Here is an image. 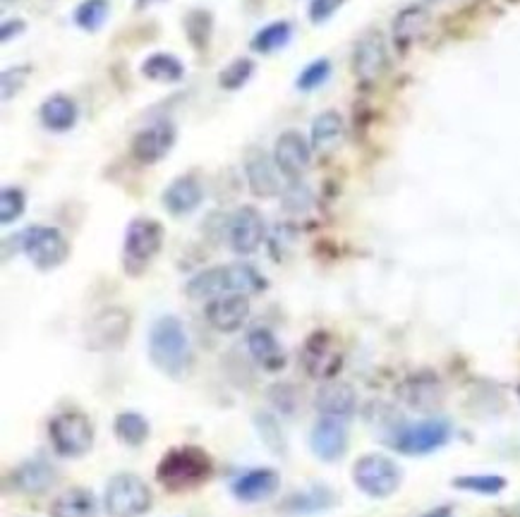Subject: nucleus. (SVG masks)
I'll list each match as a JSON object with an SVG mask.
<instances>
[{
    "label": "nucleus",
    "mask_w": 520,
    "mask_h": 517,
    "mask_svg": "<svg viewBox=\"0 0 520 517\" xmlns=\"http://www.w3.org/2000/svg\"><path fill=\"white\" fill-rule=\"evenodd\" d=\"M15 242L39 271L58 269L70 257V242L51 225H32V228L22 230Z\"/></svg>",
    "instance_id": "nucleus-5"
},
{
    "label": "nucleus",
    "mask_w": 520,
    "mask_h": 517,
    "mask_svg": "<svg viewBox=\"0 0 520 517\" xmlns=\"http://www.w3.org/2000/svg\"><path fill=\"white\" fill-rule=\"evenodd\" d=\"M453 486L461 491L480 496H497L506 489V477L501 474H465V477L453 479Z\"/></svg>",
    "instance_id": "nucleus-37"
},
{
    "label": "nucleus",
    "mask_w": 520,
    "mask_h": 517,
    "mask_svg": "<svg viewBox=\"0 0 520 517\" xmlns=\"http://www.w3.org/2000/svg\"><path fill=\"white\" fill-rule=\"evenodd\" d=\"M343 132H346V123H343L341 113L338 111H324L319 113L317 118L312 120V135L310 144L314 151H331L338 142L343 139Z\"/></svg>",
    "instance_id": "nucleus-29"
},
{
    "label": "nucleus",
    "mask_w": 520,
    "mask_h": 517,
    "mask_svg": "<svg viewBox=\"0 0 520 517\" xmlns=\"http://www.w3.org/2000/svg\"><path fill=\"white\" fill-rule=\"evenodd\" d=\"M113 431L116 439L130 448H139L149 439V422L139 412H120L113 419Z\"/></svg>",
    "instance_id": "nucleus-33"
},
{
    "label": "nucleus",
    "mask_w": 520,
    "mask_h": 517,
    "mask_svg": "<svg viewBox=\"0 0 520 517\" xmlns=\"http://www.w3.org/2000/svg\"><path fill=\"white\" fill-rule=\"evenodd\" d=\"M255 70H257V65L252 58H247V56L235 58L219 72V87L223 91L243 89L245 84L252 79V75H255Z\"/></svg>",
    "instance_id": "nucleus-36"
},
{
    "label": "nucleus",
    "mask_w": 520,
    "mask_h": 517,
    "mask_svg": "<svg viewBox=\"0 0 520 517\" xmlns=\"http://www.w3.org/2000/svg\"><path fill=\"white\" fill-rule=\"evenodd\" d=\"M422 517H453V510H451V506H439V508L429 510V513H425Z\"/></svg>",
    "instance_id": "nucleus-44"
},
{
    "label": "nucleus",
    "mask_w": 520,
    "mask_h": 517,
    "mask_svg": "<svg viewBox=\"0 0 520 517\" xmlns=\"http://www.w3.org/2000/svg\"><path fill=\"white\" fill-rule=\"evenodd\" d=\"M353 482L365 496L389 498L401 489L403 472L389 455L367 453L353 465Z\"/></svg>",
    "instance_id": "nucleus-7"
},
{
    "label": "nucleus",
    "mask_w": 520,
    "mask_h": 517,
    "mask_svg": "<svg viewBox=\"0 0 520 517\" xmlns=\"http://www.w3.org/2000/svg\"><path fill=\"white\" fill-rule=\"evenodd\" d=\"M269 400L281 412H288V415L295 410V403H298V398H295V388L290 386V383H276V386L269 391Z\"/></svg>",
    "instance_id": "nucleus-42"
},
{
    "label": "nucleus",
    "mask_w": 520,
    "mask_h": 517,
    "mask_svg": "<svg viewBox=\"0 0 520 517\" xmlns=\"http://www.w3.org/2000/svg\"><path fill=\"white\" fill-rule=\"evenodd\" d=\"M290 39H293V24L288 20H276L264 24V27L252 36L250 48L255 53H262V56H271V53L286 48L290 44Z\"/></svg>",
    "instance_id": "nucleus-31"
},
{
    "label": "nucleus",
    "mask_w": 520,
    "mask_h": 517,
    "mask_svg": "<svg viewBox=\"0 0 520 517\" xmlns=\"http://www.w3.org/2000/svg\"><path fill=\"white\" fill-rule=\"evenodd\" d=\"M302 367L312 379H331L338 369H341V355H338L334 338L326 331H314L305 340L300 352Z\"/></svg>",
    "instance_id": "nucleus-15"
},
{
    "label": "nucleus",
    "mask_w": 520,
    "mask_h": 517,
    "mask_svg": "<svg viewBox=\"0 0 520 517\" xmlns=\"http://www.w3.org/2000/svg\"><path fill=\"white\" fill-rule=\"evenodd\" d=\"M77 118H80L77 103L65 94L48 96V99L41 103V108H39L41 125H44L48 132H56V135L70 132L72 127L77 125Z\"/></svg>",
    "instance_id": "nucleus-26"
},
{
    "label": "nucleus",
    "mask_w": 520,
    "mask_h": 517,
    "mask_svg": "<svg viewBox=\"0 0 520 517\" xmlns=\"http://www.w3.org/2000/svg\"><path fill=\"white\" fill-rule=\"evenodd\" d=\"M214 474V458L199 446H175L156 465V482L166 491H192Z\"/></svg>",
    "instance_id": "nucleus-3"
},
{
    "label": "nucleus",
    "mask_w": 520,
    "mask_h": 517,
    "mask_svg": "<svg viewBox=\"0 0 520 517\" xmlns=\"http://www.w3.org/2000/svg\"><path fill=\"white\" fill-rule=\"evenodd\" d=\"M266 290V278L250 264H226L211 266L199 271L185 285V295L190 300H214L221 295H255Z\"/></svg>",
    "instance_id": "nucleus-2"
},
{
    "label": "nucleus",
    "mask_w": 520,
    "mask_h": 517,
    "mask_svg": "<svg viewBox=\"0 0 520 517\" xmlns=\"http://www.w3.org/2000/svg\"><path fill=\"white\" fill-rule=\"evenodd\" d=\"M312 144L298 130L281 132L274 144V161L281 175L290 182H298L312 163Z\"/></svg>",
    "instance_id": "nucleus-13"
},
{
    "label": "nucleus",
    "mask_w": 520,
    "mask_h": 517,
    "mask_svg": "<svg viewBox=\"0 0 520 517\" xmlns=\"http://www.w3.org/2000/svg\"><path fill=\"white\" fill-rule=\"evenodd\" d=\"M183 29L190 46L197 53H204L211 44V36H214V12L204 8L190 10L183 20Z\"/></svg>",
    "instance_id": "nucleus-32"
},
{
    "label": "nucleus",
    "mask_w": 520,
    "mask_h": 517,
    "mask_svg": "<svg viewBox=\"0 0 520 517\" xmlns=\"http://www.w3.org/2000/svg\"><path fill=\"white\" fill-rule=\"evenodd\" d=\"M175 142H178V127L171 120H156L132 137L130 156L142 166H154L171 154Z\"/></svg>",
    "instance_id": "nucleus-12"
},
{
    "label": "nucleus",
    "mask_w": 520,
    "mask_h": 517,
    "mask_svg": "<svg viewBox=\"0 0 520 517\" xmlns=\"http://www.w3.org/2000/svg\"><path fill=\"white\" fill-rule=\"evenodd\" d=\"M429 24H432V15H429L425 5H405V8L393 17V46L405 53L429 32Z\"/></svg>",
    "instance_id": "nucleus-20"
},
{
    "label": "nucleus",
    "mask_w": 520,
    "mask_h": 517,
    "mask_svg": "<svg viewBox=\"0 0 520 517\" xmlns=\"http://www.w3.org/2000/svg\"><path fill=\"white\" fill-rule=\"evenodd\" d=\"M147 350L151 364L175 381L185 379L195 362L190 336H187L183 321L173 314H163L151 324Z\"/></svg>",
    "instance_id": "nucleus-1"
},
{
    "label": "nucleus",
    "mask_w": 520,
    "mask_h": 517,
    "mask_svg": "<svg viewBox=\"0 0 520 517\" xmlns=\"http://www.w3.org/2000/svg\"><path fill=\"white\" fill-rule=\"evenodd\" d=\"M518 517H520V510H518Z\"/></svg>",
    "instance_id": "nucleus-48"
},
{
    "label": "nucleus",
    "mask_w": 520,
    "mask_h": 517,
    "mask_svg": "<svg viewBox=\"0 0 520 517\" xmlns=\"http://www.w3.org/2000/svg\"><path fill=\"white\" fill-rule=\"evenodd\" d=\"M142 75L159 84H175L183 82L185 65L183 60L173 53H151V56L142 63Z\"/></svg>",
    "instance_id": "nucleus-30"
},
{
    "label": "nucleus",
    "mask_w": 520,
    "mask_h": 517,
    "mask_svg": "<svg viewBox=\"0 0 520 517\" xmlns=\"http://www.w3.org/2000/svg\"><path fill=\"white\" fill-rule=\"evenodd\" d=\"M3 3H15V0H3Z\"/></svg>",
    "instance_id": "nucleus-47"
},
{
    "label": "nucleus",
    "mask_w": 520,
    "mask_h": 517,
    "mask_svg": "<svg viewBox=\"0 0 520 517\" xmlns=\"http://www.w3.org/2000/svg\"><path fill=\"white\" fill-rule=\"evenodd\" d=\"M27 32V22L24 20H5L3 22V27H0V41H3V44H8L10 39H17V36L20 34H24Z\"/></svg>",
    "instance_id": "nucleus-43"
},
{
    "label": "nucleus",
    "mask_w": 520,
    "mask_h": 517,
    "mask_svg": "<svg viewBox=\"0 0 520 517\" xmlns=\"http://www.w3.org/2000/svg\"><path fill=\"white\" fill-rule=\"evenodd\" d=\"M278 486H281V474L271 467H257V470L240 474L231 491L243 503H262L276 494Z\"/></svg>",
    "instance_id": "nucleus-23"
},
{
    "label": "nucleus",
    "mask_w": 520,
    "mask_h": 517,
    "mask_svg": "<svg viewBox=\"0 0 520 517\" xmlns=\"http://www.w3.org/2000/svg\"><path fill=\"white\" fill-rule=\"evenodd\" d=\"M163 225L156 218L137 216L125 228L123 240V266L125 273L139 276L156 259L163 247Z\"/></svg>",
    "instance_id": "nucleus-4"
},
{
    "label": "nucleus",
    "mask_w": 520,
    "mask_h": 517,
    "mask_svg": "<svg viewBox=\"0 0 520 517\" xmlns=\"http://www.w3.org/2000/svg\"><path fill=\"white\" fill-rule=\"evenodd\" d=\"M48 439L60 458H82L94 443L92 419L75 410L58 412L48 422Z\"/></svg>",
    "instance_id": "nucleus-6"
},
{
    "label": "nucleus",
    "mask_w": 520,
    "mask_h": 517,
    "mask_svg": "<svg viewBox=\"0 0 520 517\" xmlns=\"http://www.w3.org/2000/svg\"><path fill=\"white\" fill-rule=\"evenodd\" d=\"M159 3H166V0H135V10L144 12V10H149L151 5H159Z\"/></svg>",
    "instance_id": "nucleus-45"
},
{
    "label": "nucleus",
    "mask_w": 520,
    "mask_h": 517,
    "mask_svg": "<svg viewBox=\"0 0 520 517\" xmlns=\"http://www.w3.org/2000/svg\"><path fill=\"white\" fill-rule=\"evenodd\" d=\"M310 448L319 460L336 462L348 450V424L346 419L319 417L310 431Z\"/></svg>",
    "instance_id": "nucleus-16"
},
{
    "label": "nucleus",
    "mask_w": 520,
    "mask_h": 517,
    "mask_svg": "<svg viewBox=\"0 0 520 517\" xmlns=\"http://www.w3.org/2000/svg\"><path fill=\"white\" fill-rule=\"evenodd\" d=\"M278 170L274 156H269L262 149H252L245 158V178L250 192L259 199H271L281 192V182H278Z\"/></svg>",
    "instance_id": "nucleus-19"
},
{
    "label": "nucleus",
    "mask_w": 520,
    "mask_h": 517,
    "mask_svg": "<svg viewBox=\"0 0 520 517\" xmlns=\"http://www.w3.org/2000/svg\"><path fill=\"white\" fill-rule=\"evenodd\" d=\"M398 398L408 407H413V410L432 412L444 400V386H441L439 376H434L432 371H417V374L408 376L401 383Z\"/></svg>",
    "instance_id": "nucleus-18"
},
{
    "label": "nucleus",
    "mask_w": 520,
    "mask_h": 517,
    "mask_svg": "<svg viewBox=\"0 0 520 517\" xmlns=\"http://www.w3.org/2000/svg\"><path fill=\"white\" fill-rule=\"evenodd\" d=\"M264 235V218L255 206H240V209L228 218V242H231V249L235 254H240V257L255 254L259 245L264 242Z\"/></svg>",
    "instance_id": "nucleus-14"
},
{
    "label": "nucleus",
    "mask_w": 520,
    "mask_h": 517,
    "mask_svg": "<svg viewBox=\"0 0 520 517\" xmlns=\"http://www.w3.org/2000/svg\"><path fill=\"white\" fill-rule=\"evenodd\" d=\"M151 489L142 477L120 472L106 486L104 506L111 517H142L151 510Z\"/></svg>",
    "instance_id": "nucleus-8"
},
{
    "label": "nucleus",
    "mask_w": 520,
    "mask_h": 517,
    "mask_svg": "<svg viewBox=\"0 0 520 517\" xmlns=\"http://www.w3.org/2000/svg\"><path fill=\"white\" fill-rule=\"evenodd\" d=\"M132 319L123 307H106L87 324V348L94 352L120 350L130 336Z\"/></svg>",
    "instance_id": "nucleus-11"
},
{
    "label": "nucleus",
    "mask_w": 520,
    "mask_h": 517,
    "mask_svg": "<svg viewBox=\"0 0 520 517\" xmlns=\"http://www.w3.org/2000/svg\"><path fill=\"white\" fill-rule=\"evenodd\" d=\"M247 350H250L252 360L262 364L266 371H278L286 364V355H283L281 345L269 328H252L247 333Z\"/></svg>",
    "instance_id": "nucleus-27"
},
{
    "label": "nucleus",
    "mask_w": 520,
    "mask_h": 517,
    "mask_svg": "<svg viewBox=\"0 0 520 517\" xmlns=\"http://www.w3.org/2000/svg\"><path fill=\"white\" fill-rule=\"evenodd\" d=\"M58 479V470L51 465V462L34 458V460H24L20 467H15L10 474V484L15 491H22V494H32L39 496L44 491L51 489Z\"/></svg>",
    "instance_id": "nucleus-24"
},
{
    "label": "nucleus",
    "mask_w": 520,
    "mask_h": 517,
    "mask_svg": "<svg viewBox=\"0 0 520 517\" xmlns=\"http://www.w3.org/2000/svg\"><path fill=\"white\" fill-rule=\"evenodd\" d=\"M331 77V60L329 58H317L312 60L310 65L300 70L298 79H295V87H298L302 94H310V91L319 89L322 84H326V79Z\"/></svg>",
    "instance_id": "nucleus-38"
},
{
    "label": "nucleus",
    "mask_w": 520,
    "mask_h": 517,
    "mask_svg": "<svg viewBox=\"0 0 520 517\" xmlns=\"http://www.w3.org/2000/svg\"><path fill=\"white\" fill-rule=\"evenodd\" d=\"M336 494L326 484H312L307 489L295 491L283 501V513L290 515H317L336 506Z\"/></svg>",
    "instance_id": "nucleus-25"
},
{
    "label": "nucleus",
    "mask_w": 520,
    "mask_h": 517,
    "mask_svg": "<svg viewBox=\"0 0 520 517\" xmlns=\"http://www.w3.org/2000/svg\"><path fill=\"white\" fill-rule=\"evenodd\" d=\"M24 209H27V194L20 187H3L0 190V223L10 225L20 221Z\"/></svg>",
    "instance_id": "nucleus-39"
},
{
    "label": "nucleus",
    "mask_w": 520,
    "mask_h": 517,
    "mask_svg": "<svg viewBox=\"0 0 520 517\" xmlns=\"http://www.w3.org/2000/svg\"><path fill=\"white\" fill-rule=\"evenodd\" d=\"M314 405H317V412H322V417H336L348 422L358 410V393L350 383L326 381L324 386H319Z\"/></svg>",
    "instance_id": "nucleus-21"
},
{
    "label": "nucleus",
    "mask_w": 520,
    "mask_h": 517,
    "mask_svg": "<svg viewBox=\"0 0 520 517\" xmlns=\"http://www.w3.org/2000/svg\"><path fill=\"white\" fill-rule=\"evenodd\" d=\"M255 429H257L259 439H262V443L271 450V453H276V455L286 453L288 450L286 434H283L281 424H278V419L271 415V412H257Z\"/></svg>",
    "instance_id": "nucleus-35"
},
{
    "label": "nucleus",
    "mask_w": 520,
    "mask_h": 517,
    "mask_svg": "<svg viewBox=\"0 0 520 517\" xmlns=\"http://www.w3.org/2000/svg\"><path fill=\"white\" fill-rule=\"evenodd\" d=\"M204 316H207L209 326L219 333L240 331L245 321L250 319V297L243 293L214 297L204 307Z\"/></svg>",
    "instance_id": "nucleus-17"
},
{
    "label": "nucleus",
    "mask_w": 520,
    "mask_h": 517,
    "mask_svg": "<svg viewBox=\"0 0 520 517\" xmlns=\"http://www.w3.org/2000/svg\"><path fill=\"white\" fill-rule=\"evenodd\" d=\"M51 517H96V498L89 489L75 486L63 491L48 508Z\"/></svg>",
    "instance_id": "nucleus-28"
},
{
    "label": "nucleus",
    "mask_w": 520,
    "mask_h": 517,
    "mask_svg": "<svg viewBox=\"0 0 520 517\" xmlns=\"http://www.w3.org/2000/svg\"><path fill=\"white\" fill-rule=\"evenodd\" d=\"M29 75H32V68L29 65H15V68L3 70L0 75V89H3V101H10L12 96L20 94V89L27 84Z\"/></svg>",
    "instance_id": "nucleus-40"
},
{
    "label": "nucleus",
    "mask_w": 520,
    "mask_h": 517,
    "mask_svg": "<svg viewBox=\"0 0 520 517\" xmlns=\"http://www.w3.org/2000/svg\"><path fill=\"white\" fill-rule=\"evenodd\" d=\"M425 3H444V0H425Z\"/></svg>",
    "instance_id": "nucleus-46"
},
{
    "label": "nucleus",
    "mask_w": 520,
    "mask_h": 517,
    "mask_svg": "<svg viewBox=\"0 0 520 517\" xmlns=\"http://www.w3.org/2000/svg\"><path fill=\"white\" fill-rule=\"evenodd\" d=\"M451 431L449 419H422L393 431L389 446L403 455H429L449 443Z\"/></svg>",
    "instance_id": "nucleus-9"
},
{
    "label": "nucleus",
    "mask_w": 520,
    "mask_h": 517,
    "mask_svg": "<svg viewBox=\"0 0 520 517\" xmlns=\"http://www.w3.org/2000/svg\"><path fill=\"white\" fill-rule=\"evenodd\" d=\"M163 206L171 216H190L204 202V187L195 175H180L163 190Z\"/></svg>",
    "instance_id": "nucleus-22"
},
{
    "label": "nucleus",
    "mask_w": 520,
    "mask_h": 517,
    "mask_svg": "<svg viewBox=\"0 0 520 517\" xmlns=\"http://www.w3.org/2000/svg\"><path fill=\"white\" fill-rule=\"evenodd\" d=\"M343 3H346V0H310V5H307V17H310L312 24H324L343 8Z\"/></svg>",
    "instance_id": "nucleus-41"
},
{
    "label": "nucleus",
    "mask_w": 520,
    "mask_h": 517,
    "mask_svg": "<svg viewBox=\"0 0 520 517\" xmlns=\"http://www.w3.org/2000/svg\"><path fill=\"white\" fill-rule=\"evenodd\" d=\"M111 15V0H82L72 12V22L87 34H96Z\"/></svg>",
    "instance_id": "nucleus-34"
},
{
    "label": "nucleus",
    "mask_w": 520,
    "mask_h": 517,
    "mask_svg": "<svg viewBox=\"0 0 520 517\" xmlns=\"http://www.w3.org/2000/svg\"><path fill=\"white\" fill-rule=\"evenodd\" d=\"M391 58L389 46L382 32L372 29V32L362 34L358 44L353 48V75L362 87H372L389 72Z\"/></svg>",
    "instance_id": "nucleus-10"
}]
</instances>
